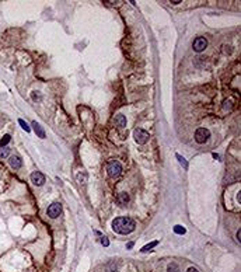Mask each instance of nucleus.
Segmentation results:
<instances>
[{
	"label": "nucleus",
	"mask_w": 241,
	"mask_h": 272,
	"mask_svg": "<svg viewBox=\"0 0 241 272\" xmlns=\"http://www.w3.org/2000/svg\"><path fill=\"white\" fill-rule=\"evenodd\" d=\"M236 236H237V240H238V243H240V237H241V230H240V229H238V231H237V234H236Z\"/></svg>",
	"instance_id": "21"
},
{
	"label": "nucleus",
	"mask_w": 241,
	"mask_h": 272,
	"mask_svg": "<svg viewBox=\"0 0 241 272\" xmlns=\"http://www.w3.org/2000/svg\"><path fill=\"white\" fill-rule=\"evenodd\" d=\"M31 182H32L34 185H37V187H41V185H44L45 182V175L41 173V171H34L32 174H31Z\"/></svg>",
	"instance_id": "6"
},
{
	"label": "nucleus",
	"mask_w": 241,
	"mask_h": 272,
	"mask_svg": "<svg viewBox=\"0 0 241 272\" xmlns=\"http://www.w3.org/2000/svg\"><path fill=\"white\" fill-rule=\"evenodd\" d=\"M206 46H208L206 38L199 37V38H196V39L194 41V51H195V52H202V51H205Z\"/></svg>",
	"instance_id": "7"
},
{
	"label": "nucleus",
	"mask_w": 241,
	"mask_h": 272,
	"mask_svg": "<svg viewBox=\"0 0 241 272\" xmlns=\"http://www.w3.org/2000/svg\"><path fill=\"white\" fill-rule=\"evenodd\" d=\"M31 98H32L34 101L35 100H41V94H38V91H34L32 94H31Z\"/></svg>",
	"instance_id": "19"
},
{
	"label": "nucleus",
	"mask_w": 241,
	"mask_h": 272,
	"mask_svg": "<svg viewBox=\"0 0 241 272\" xmlns=\"http://www.w3.org/2000/svg\"><path fill=\"white\" fill-rule=\"evenodd\" d=\"M10 154V149L9 147H0V157H7Z\"/></svg>",
	"instance_id": "15"
},
{
	"label": "nucleus",
	"mask_w": 241,
	"mask_h": 272,
	"mask_svg": "<svg viewBox=\"0 0 241 272\" xmlns=\"http://www.w3.org/2000/svg\"><path fill=\"white\" fill-rule=\"evenodd\" d=\"M132 247H133V243H128L126 244V248H132Z\"/></svg>",
	"instance_id": "24"
},
{
	"label": "nucleus",
	"mask_w": 241,
	"mask_h": 272,
	"mask_svg": "<svg viewBox=\"0 0 241 272\" xmlns=\"http://www.w3.org/2000/svg\"><path fill=\"white\" fill-rule=\"evenodd\" d=\"M177 159H178V161L184 166V168H188V163H186V160L182 157V156H179V154H177Z\"/></svg>",
	"instance_id": "18"
},
{
	"label": "nucleus",
	"mask_w": 241,
	"mask_h": 272,
	"mask_svg": "<svg viewBox=\"0 0 241 272\" xmlns=\"http://www.w3.org/2000/svg\"><path fill=\"white\" fill-rule=\"evenodd\" d=\"M115 123L119 126V128H125L126 126V118L123 115H116L115 117Z\"/></svg>",
	"instance_id": "11"
},
{
	"label": "nucleus",
	"mask_w": 241,
	"mask_h": 272,
	"mask_svg": "<svg viewBox=\"0 0 241 272\" xmlns=\"http://www.w3.org/2000/svg\"><path fill=\"white\" fill-rule=\"evenodd\" d=\"M116 201H118L119 205H126V202L129 201V195L125 194V192H120L119 195H118V198H116Z\"/></svg>",
	"instance_id": "10"
},
{
	"label": "nucleus",
	"mask_w": 241,
	"mask_h": 272,
	"mask_svg": "<svg viewBox=\"0 0 241 272\" xmlns=\"http://www.w3.org/2000/svg\"><path fill=\"white\" fill-rule=\"evenodd\" d=\"M10 140H11L10 135H4V136L1 138V140H0V147H6V144H7Z\"/></svg>",
	"instance_id": "13"
},
{
	"label": "nucleus",
	"mask_w": 241,
	"mask_h": 272,
	"mask_svg": "<svg viewBox=\"0 0 241 272\" xmlns=\"http://www.w3.org/2000/svg\"><path fill=\"white\" fill-rule=\"evenodd\" d=\"M167 271L168 272H179V268H178V265H177L175 262H171V264L168 265Z\"/></svg>",
	"instance_id": "14"
},
{
	"label": "nucleus",
	"mask_w": 241,
	"mask_h": 272,
	"mask_svg": "<svg viewBox=\"0 0 241 272\" xmlns=\"http://www.w3.org/2000/svg\"><path fill=\"white\" fill-rule=\"evenodd\" d=\"M174 231H175L177 234H185V227H182V226H179V225H177V226H174Z\"/></svg>",
	"instance_id": "17"
},
{
	"label": "nucleus",
	"mask_w": 241,
	"mask_h": 272,
	"mask_svg": "<svg viewBox=\"0 0 241 272\" xmlns=\"http://www.w3.org/2000/svg\"><path fill=\"white\" fill-rule=\"evenodd\" d=\"M60 212H62V205H60L59 202H53L52 205H49V208H48V210H46L48 216H49V218H52V219L59 218Z\"/></svg>",
	"instance_id": "5"
},
{
	"label": "nucleus",
	"mask_w": 241,
	"mask_h": 272,
	"mask_svg": "<svg viewBox=\"0 0 241 272\" xmlns=\"http://www.w3.org/2000/svg\"><path fill=\"white\" fill-rule=\"evenodd\" d=\"M135 227H136L135 222L131 218H126V216L116 218L112 222V229L118 234H129V233H132L135 230Z\"/></svg>",
	"instance_id": "1"
},
{
	"label": "nucleus",
	"mask_w": 241,
	"mask_h": 272,
	"mask_svg": "<svg viewBox=\"0 0 241 272\" xmlns=\"http://www.w3.org/2000/svg\"><path fill=\"white\" fill-rule=\"evenodd\" d=\"M32 126H34V131H35V133L38 135V138L44 139V138H45V131L42 129V126H41L39 123H37V122H32Z\"/></svg>",
	"instance_id": "9"
},
{
	"label": "nucleus",
	"mask_w": 241,
	"mask_h": 272,
	"mask_svg": "<svg viewBox=\"0 0 241 272\" xmlns=\"http://www.w3.org/2000/svg\"><path fill=\"white\" fill-rule=\"evenodd\" d=\"M213 157H215V159H220V156L219 154H216V153H213Z\"/></svg>",
	"instance_id": "25"
},
{
	"label": "nucleus",
	"mask_w": 241,
	"mask_h": 272,
	"mask_svg": "<svg viewBox=\"0 0 241 272\" xmlns=\"http://www.w3.org/2000/svg\"><path fill=\"white\" fill-rule=\"evenodd\" d=\"M101 244H102L104 247H108V246H110V241H108L107 237H102V239H101Z\"/></svg>",
	"instance_id": "20"
},
{
	"label": "nucleus",
	"mask_w": 241,
	"mask_h": 272,
	"mask_svg": "<svg viewBox=\"0 0 241 272\" xmlns=\"http://www.w3.org/2000/svg\"><path fill=\"white\" fill-rule=\"evenodd\" d=\"M186 272H199V271H198L196 268H189V269H188Z\"/></svg>",
	"instance_id": "22"
},
{
	"label": "nucleus",
	"mask_w": 241,
	"mask_h": 272,
	"mask_svg": "<svg viewBox=\"0 0 241 272\" xmlns=\"http://www.w3.org/2000/svg\"><path fill=\"white\" fill-rule=\"evenodd\" d=\"M157 244H158V241H152V243L146 244L144 247H142V250H140V251H142V252H147V251H150V250H152L153 247H156Z\"/></svg>",
	"instance_id": "12"
},
{
	"label": "nucleus",
	"mask_w": 241,
	"mask_h": 272,
	"mask_svg": "<svg viewBox=\"0 0 241 272\" xmlns=\"http://www.w3.org/2000/svg\"><path fill=\"white\" fill-rule=\"evenodd\" d=\"M209 138H210V132H209V129H206V128H199V129H196V132H195V140H196L198 143H205Z\"/></svg>",
	"instance_id": "4"
},
{
	"label": "nucleus",
	"mask_w": 241,
	"mask_h": 272,
	"mask_svg": "<svg viewBox=\"0 0 241 272\" xmlns=\"http://www.w3.org/2000/svg\"><path fill=\"white\" fill-rule=\"evenodd\" d=\"M133 138H135L136 143H139V144H144V143H147V142H149V139H150V135H149V132H146L144 129L137 128V129H135V132H133Z\"/></svg>",
	"instance_id": "3"
},
{
	"label": "nucleus",
	"mask_w": 241,
	"mask_h": 272,
	"mask_svg": "<svg viewBox=\"0 0 241 272\" xmlns=\"http://www.w3.org/2000/svg\"><path fill=\"white\" fill-rule=\"evenodd\" d=\"M18 123L21 125V128H22V129H24L25 132H30V131H31V128L28 126V123H27V122H25L24 119H18Z\"/></svg>",
	"instance_id": "16"
},
{
	"label": "nucleus",
	"mask_w": 241,
	"mask_h": 272,
	"mask_svg": "<svg viewBox=\"0 0 241 272\" xmlns=\"http://www.w3.org/2000/svg\"><path fill=\"white\" fill-rule=\"evenodd\" d=\"M171 3H173V4H179L181 1H179V0H171Z\"/></svg>",
	"instance_id": "23"
},
{
	"label": "nucleus",
	"mask_w": 241,
	"mask_h": 272,
	"mask_svg": "<svg viewBox=\"0 0 241 272\" xmlns=\"http://www.w3.org/2000/svg\"><path fill=\"white\" fill-rule=\"evenodd\" d=\"M107 171H108L110 177L116 178V177H119L120 173H122V166H120V163L116 161V160H111L110 163H108V166H107Z\"/></svg>",
	"instance_id": "2"
},
{
	"label": "nucleus",
	"mask_w": 241,
	"mask_h": 272,
	"mask_svg": "<svg viewBox=\"0 0 241 272\" xmlns=\"http://www.w3.org/2000/svg\"><path fill=\"white\" fill-rule=\"evenodd\" d=\"M9 163H10V166L14 168V170H18V168H21L22 166V161L21 159L18 157V156H11L10 159H9Z\"/></svg>",
	"instance_id": "8"
}]
</instances>
